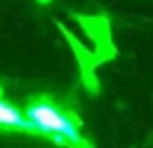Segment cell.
Wrapping results in <instances>:
<instances>
[{
    "label": "cell",
    "mask_w": 153,
    "mask_h": 148,
    "mask_svg": "<svg viewBox=\"0 0 153 148\" xmlns=\"http://www.w3.org/2000/svg\"><path fill=\"white\" fill-rule=\"evenodd\" d=\"M54 23H56V27L62 31L64 39L68 41V45L72 47V51H74V57H76L78 66H79V78H82V86L85 88V92H87L89 95H99V92H101V82H99L97 74H95V68H97L101 62H99L95 51H89L85 45H83V43H79V39L76 37V35L72 33V31L68 29V27L64 26L62 22H58V20H56Z\"/></svg>",
    "instance_id": "cell-3"
},
{
    "label": "cell",
    "mask_w": 153,
    "mask_h": 148,
    "mask_svg": "<svg viewBox=\"0 0 153 148\" xmlns=\"http://www.w3.org/2000/svg\"><path fill=\"white\" fill-rule=\"evenodd\" d=\"M52 2H54V0H35V4L41 6V8H49V6H52Z\"/></svg>",
    "instance_id": "cell-5"
},
{
    "label": "cell",
    "mask_w": 153,
    "mask_h": 148,
    "mask_svg": "<svg viewBox=\"0 0 153 148\" xmlns=\"http://www.w3.org/2000/svg\"><path fill=\"white\" fill-rule=\"evenodd\" d=\"M25 117L37 129L39 137L54 142L62 148H93L87 138L82 137L83 121L70 105L58 101L51 94H31L22 105Z\"/></svg>",
    "instance_id": "cell-1"
},
{
    "label": "cell",
    "mask_w": 153,
    "mask_h": 148,
    "mask_svg": "<svg viewBox=\"0 0 153 148\" xmlns=\"http://www.w3.org/2000/svg\"><path fill=\"white\" fill-rule=\"evenodd\" d=\"M29 134L39 137L37 129L31 125V121L25 117L22 107L8 101L4 95V88L0 86V134Z\"/></svg>",
    "instance_id": "cell-4"
},
{
    "label": "cell",
    "mask_w": 153,
    "mask_h": 148,
    "mask_svg": "<svg viewBox=\"0 0 153 148\" xmlns=\"http://www.w3.org/2000/svg\"><path fill=\"white\" fill-rule=\"evenodd\" d=\"M72 18L79 23V26L85 29V33L91 37L95 47V55H97L99 62H107L112 61L116 57V47L112 43V33H111V22L105 14H74L72 12Z\"/></svg>",
    "instance_id": "cell-2"
}]
</instances>
